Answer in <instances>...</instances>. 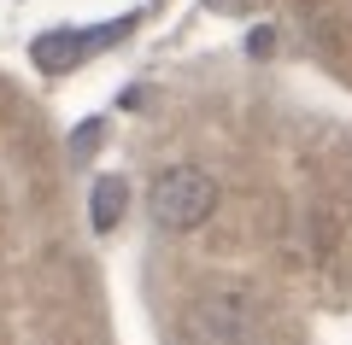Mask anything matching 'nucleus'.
<instances>
[{
    "mask_svg": "<svg viewBox=\"0 0 352 345\" xmlns=\"http://www.w3.org/2000/svg\"><path fill=\"white\" fill-rule=\"evenodd\" d=\"M212 6H217V12H247L252 0H212Z\"/></svg>",
    "mask_w": 352,
    "mask_h": 345,
    "instance_id": "7",
    "label": "nucleus"
},
{
    "mask_svg": "<svg viewBox=\"0 0 352 345\" xmlns=\"http://www.w3.org/2000/svg\"><path fill=\"white\" fill-rule=\"evenodd\" d=\"M94 141H100V123H82V129H76V141H71V152H76V158H88Z\"/></svg>",
    "mask_w": 352,
    "mask_h": 345,
    "instance_id": "5",
    "label": "nucleus"
},
{
    "mask_svg": "<svg viewBox=\"0 0 352 345\" xmlns=\"http://www.w3.org/2000/svg\"><path fill=\"white\" fill-rule=\"evenodd\" d=\"M212 211H217V182L200 170V164H170V170L153 176V187H147L153 228H164V235H188V228H200Z\"/></svg>",
    "mask_w": 352,
    "mask_h": 345,
    "instance_id": "2",
    "label": "nucleus"
},
{
    "mask_svg": "<svg viewBox=\"0 0 352 345\" xmlns=\"http://www.w3.org/2000/svg\"><path fill=\"white\" fill-rule=\"evenodd\" d=\"M270 47H276V29H252V36H247V53H258V59H264Z\"/></svg>",
    "mask_w": 352,
    "mask_h": 345,
    "instance_id": "6",
    "label": "nucleus"
},
{
    "mask_svg": "<svg viewBox=\"0 0 352 345\" xmlns=\"http://www.w3.org/2000/svg\"><path fill=\"white\" fill-rule=\"evenodd\" d=\"M129 24H135V18H118V24H100V29H47L30 53H36L41 71H65V64H76L82 53H94L100 41H118Z\"/></svg>",
    "mask_w": 352,
    "mask_h": 345,
    "instance_id": "3",
    "label": "nucleus"
},
{
    "mask_svg": "<svg viewBox=\"0 0 352 345\" xmlns=\"http://www.w3.org/2000/svg\"><path fill=\"white\" fill-rule=\"evenodd\" d=\"M182 340L188 345H264L270 340V322H264L258 293H247V287H212V293L188 298Z\"/></svg>",
    "mask_w": 352,
    "mask_h": 345,
    "instance_id": "1",
    "label": "nucleus"
},
{
    "mask_svg": "<svg viewBox=\"0 0 352 345\" xmlns=\"http://www.w3.org/2000/svg\"><path fill=\"white\" fill-rule=\"evenodd\" d=\"M124 211H129L124 176H100V182H94V193H88V228H94V235H112L118 222H124Z\"/></svg>",
    "mask_w": 352,
    "mask_h": 345,
    "instance_id": "4",
    "label": "nucleus"
}]
</instances>
